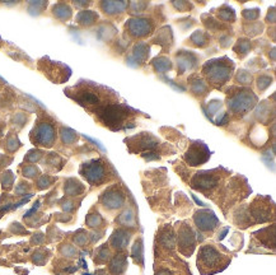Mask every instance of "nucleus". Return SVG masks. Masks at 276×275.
Listing matches in <instances>:
<instances>
[{
  "label": "nucleus",
  "instance_id": "8",
  "mask_svg": "<svg viewBox=\"0 0 276 275\" xmlns=\"http://www.w3.org/2000/svg\"><path fill=\"white\" fill-rule=\"evenodd\" d=\"M84 176L91 181V183H98V181H101L104 176V170L101 165H98V163H92L91 166H88L84 172Z\"/></svg>",
  "mask_w": 276,
  "mask_h": 275
},
{
  "label": "nucleus",
  "instance_id": "11",
  "mask_svg": "<svg viewBox=\"0 0 276 275\" xmlns=\"http://www.w3.org/2000/svg\"><path fill=\"white\" fill-rule=\"evenodd\" d=\"M125 266H126V260H125V257L122 256V255H119V256L115 257L112 263H111L110 269L113 274L117 275V274H121V273L124 272Z\"/></svg>",
  "mask_w": 276,
  "mask_h": 275
},
{
  "label": "nucleus",
  "instance_id": "6",
  "mask_svg": "<svg viewBox=\"0 0 276 275\" xmlns=\"http://www.w3.org/2000/svg\"><path fill=\"white\" fill-rule=\"evenodd\" d=\"M178 242H180V250L186 254V248L190 246L191 251L193 250V245H195V237H193V232L191 228H184L181 230L180 237H178Z\"/></svg>",
  "mask_w": 276,
  "mask_h": 275
},
{
  "label": "nucleus",
  "instance_id": "3",
  "mask_svg": "<svg viewBox=\"0 0 276 275\" xmlns=\"http://www.w3.org/2000/svg\"><path fill=\"white\" fill-rule=\"evenodd\" d=\"M210 157L208 148L202 143H195V145L187 150L186 161L190 163V166H199L204 162H206Z\"/></svg>",
  "mask_w": 276,
  "mask_h": 275
},
{
  "label": "nucleus",
  "instance_id": "1",
  "mask_svg": "<svg viewBox=\"0 0 276 275\" xmlns=\"http://www.w3.org/2000/svg\"><path fill=\"white\" fill-rule=\"evenodd\" d=\"M223 61H224V59L214 60V61L206 64L204 68V73L208 75V78L214 84H224V82L230 78L233 64L228 59H226V63H223Z\"/></svg>",
  "mask_w": 276,
  "mask_h": 275
},
{
  "label": "nucleus",
  "instance_id": "2",
  "mask_svg": "<svg viewBox=\"0 0 276 275\" xmlns=\"http://www.w3.org/2000/svg\"><path fill=\"white\" fill-rule=\"evenodd\" d=\"M255 102L256 97L253 96L251 91H242V92H238L237 94L231 97L229 106L234 112H246V111L252 108Z\"/></svg>",
  "mask_w": 276,
  "mask_h": 275
},
{
  "label": "nucleus",
  "instance_id": "9",
  "mask_svg": "<svg viewBox=\"0 0 276 275\" xmlns=\"http://www.w3.org/2000/svg\"><path fill=\"white\" fill-rule=\"evenodd\" d=\"M129 28H130L133 35L144 36V35H146L150 31L151 26L145 19H138V21H131V23L129 24Z\"/></svg>",
  "mask_w": 276,
  "mask_h": 275
},
{
  "label": "nucleus",
  "instance_id": "5",
  "mask_svg": "<svg viewBox=\"0 0 276 275\" xmlns=\"http://www.w3.org/2000/svg\"><path fill=\"white\" fill-rule=\"evenodd\" d=\"M218 179L217 176H214L213 174H209V172H201V174H197L192 180V187L199 188L201 191H205L208 188H213L214 186L217 185Z\"/></svg>",
  "mask_w": 276,
  "mask_h": 275
},
{
  "label": "nucleus",
  "instance_id": "4",
  "mask_svg": "<svg viewBox=\"0 0 276 275\" xmlns=\"http://www.w3.org/2000/svg\"><path fill=\"white\" fill-rule=\"evenodd\" d=\"M195 223L197 227L202 230H211L213 228L217 227L219 223L217 217L214 216V213L210 210H201V212L196 213Z\"/></svg>",
  "mask_w": 276,
  "mask_h": 275
},
{
  "label": "nucleus",
  "instance_id": "7",
  "mask_svg": "<svg viewBox=\"0 0 276 275\" xmlns=\"http://www.w3.org/2000/svg\"><path fill=\"white\" fill-rule=\"evenodd\" d=\"M124 203V196L121 192H117L116 190H111V191L106 192L103 196V204L111 209L119 208L121 204Z\"/></svg>",
  "mask_w": 276,
  "mask_h": 275
},
{
  "label": "nucleus",
  "instance_id": "10",
  "mask_svg": "<svg viewBox=\"0 0 276 275\" xmlns=\"http://www.w3.org/2000/svg\"><path fill=\"white\" fill-rule=\"evenodd\" d=\"M129 242V234L124 230H117L112 237V243L116 248H124Z\"/></svg>",
  "mask_w": 276,
  "mask_h": 275
},
{
  "label": "nucleus",
  "instance_id": "12",
  "mask_svg": "<svg viewBox=\"0 0 276 275\" xmlns=\"http://www.w3.org/2000/svg\"><path fill=\"white\" fill-rule=\"evenodd\" d=\"M158 275H171L168 272H166V270H163V272H159L158 273Z\"/></svg>",
  "mask_w": 276,
  "mask_h": 275
}]
</instances>
